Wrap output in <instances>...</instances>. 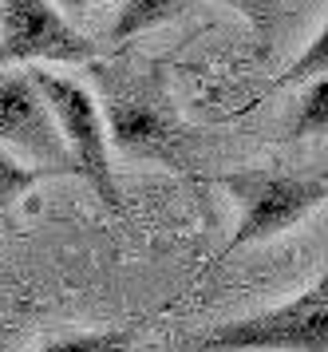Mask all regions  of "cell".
Masks as SVG:
<instances>
[{"label": "cell", "mask_w": 328, "mask_h": 352, "mask_svg": "<svg viewBox=\"0 0 328 352\" xmlns=\"http://www.w3.org/2000/svg\"><path fill=\"white\" fill-rule=\"evenodd\" d=\"M91 64L95 44L76 32L52 0H0V67L4 64Z\"/></svg>", "instance_id": "obj_6"}, {"label": "cell", "mask_w": 328, "mask_h": 352, "mask_svg": "<svg viewBox=\"0 0 328 352\" xmlns=\"http://www.w3.org/2000/svg\"><path fill=\"white\" fill-rule=\"evenodd\" d=\"M218 186L241 206V222H237L234 238L226 241V250L218 254V261L253 241H269L293 230L300 218H309L313 210L328 202V170H316V175L234 170V175H221Z\"/></svg>", "instance_id": "obj_1"}, {"label": "cell", "mask_w": 328, "mask_h": 352, "mask_svg": "<svg viewBox=\"0 0 328 352\" xmlns=\"http://www.w3.org/2000/svg\"><path fill=\"white\" fill-rule=\"evenodd\" d=\"M142 324H123V329H99V333H72L60 340H47L36 352H127L139 340Z\"/></svg>", "instance_id": "obj_9"}, {"label": "cell", "mask_w": 328, "mask_h": 352, "mask_svg": "<svg viewBox=\"0 0 328 352\" xmlns=\"http://www.w3.org/2000/svg\"><path fill=\"white\" fill-rule=\"evenodd\" d=\"M0 146L47 175H76L63 131L32 76H0Z\"/></svg>", "instance_id": "obj_5"}, {"label": "cell", "mask_w": 328, "mask_h": 352, "mask_svg": "<svg viewBox=\"0 0 328 352\" xmlns=\"http://www.w3.org/2000/svg\"><path fill=\"white\" fill-rule=\"evenodd\" d=\"M320 76H328V24L309 40V48L300 52L297 60L273 80V91H281V87H297V83H313V80H320Z\"/></svg>", "instance_id": "obj_10"}, {"label": "cell", "mask_w": 328, "mask_h": 352, "mask_svg": "<svg viewBox=\"0 0 328 352\" xmlns=\"http://www.w3.org/2000/svg\"><path fill=\"white\" fill-rule=\"evenodd\" d=\"M47 170H36L28 162H20L16 155H8L4 146H0V214L12 206L20 194H28L36 182H44Z\"/></svg>", "instance_id": "obj_11"}, {"label": "cell", "mask_w": 328, "mask_h": 352, "mask_svg": "<svg viewBox=\"0 0 328 352\" xmlns=\"http://www.w3.org/2000/svg\"><path fill=\"white\" fill-rule=\"evenodd\" d=\"M218 4H226V8H234V12H241V16L253 24V32H257V40L261 44H269V36H273V24H277V0H218Z\"/></svg>", "instance_id": "obj_12"}, {"label": "cell", "mask_w": 328, "mask_h": 352, "mask_svg": "<svg viewBox=\"0 0 328 352\" xmlns=\"http://www.w3.org/2000/svg\"><path fill=\"white\" fill-rule=\"evenodd\" d=\"M28 76L44 91L47 107H52L56 123H60L63 143H67L72 162H76V175H83L91 182L99 202L119 210V182H115V170H111V135H107V119H103L99 99L83 83L56 76L47 67H28Z\"/></svg>", "instance_id": "obj_3"}, {"label": "cell", "mask_w": 328, "mask_h": 352, "mask_svg": "<svg viewBox=\"0 0 328 352\" xmlns=\"http://www.w3.org/2000/svg\"><path fill=\"white\" fill-rule=\"evenodd\" d=\"M186 8H190V0H123L119 16L111 24V40L127 44V40H135V36L166 24V20H178Z\"/></svg>", "instance_id": "obj_7"}, {"label": "cell", "mask_w": 328, "mask_h": 352, "mask_svg": "<svg viewBox=\"0 0 328 352\" xmlns=\"http://www.w3.org/2000/svg\"><path fill=\"white\" fill-rule=\"evenodd\" d=\"M103 119H107L111 146H119L131 159L166 162V166H186V139L174 127L171 107L162 103L155 87L131 80H115V72H103Z\"/></svg>", "instance_id": "obj_4"}, {"label": "cell", "mask_w": 328, "mask_h": 352, "mask_svg": "<svg viewBox=\"0 0 328 352\" xmlns=\"http://www.w3.org/2000/svg\"><path fill=\"white\" fill-rule=\"evenodd\" d=\"M320 135H328V76L305 83L293 127H289V139H297V143H309V139H320Z\"/></svg>", "instance_id": "obj_8"}, {"label": "cell", "mask_w": 328, "mask_h": 352, "mask_svg": "<svg viewBox=\"0 0 328 352\" xmlns=\"http://www.w3.org/2000/svg\"><path fill=\"white\" fill-rule=\"evenodd\" d=\"M202 352H328V265L297 297L218 324Z\"/></svg>", "instance_id": "obj_2"}, {"label": "cell", "mask_w": 328, "mask_h": 352, "mask_svg": "<svg viewBox=\"0 0 328 352\" xmlns=\"http://www.w3.org/2000/svg\"><path fill=\"white\" fill-rule=\"evenodd\" d=\"M63 8H67V12H79V8H87V4H91V0H60Z\"/></svg>", "instance_id": "obj_13"}, {"label": "cell", "mask_w": 328, "mask_h": 352, "mask_svg": "<svg viewBox=\"0 0 328 352\" xmlns=\"http://www.w3.org/2000/svg\"><path fill=\"white\" fill-rule=\"evenodd\" d=\"M174 352H202L198 344H182V349H174Z\"/></svg>", "instance_id": "obj_14"}]
</instances>
